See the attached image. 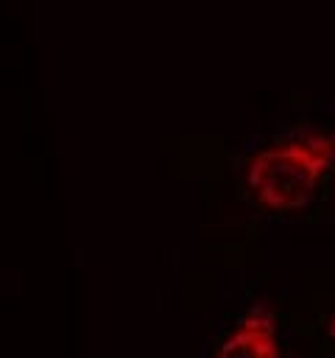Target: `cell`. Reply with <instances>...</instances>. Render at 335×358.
<instances>
[{"label": "cell", "mask_w": 335, "mask_h": 358, "mask_svg": "<svg viewBox=\"0 0 335 358\" xmlns=\"http://www.w3.org/2000/svg\"><path fill=\"white\" fill-rule=\"evenodd\" d=\"M335 157V137L307 134L288 143L262 148L248 162V187L254 196L274 210L304 207L315 190L318 173Z\"/></svg>", "instance_id": "6da1fadb"}, {"label": "cell", "mask_w": 335, "mask_h": 358, "mask_svg": "<svg viewBox=\"0 0 335 358\" xmlns=\"http://www.w3.org/2000/svg\"><path fill=\"white\" fill-rule=\"evenodd\" d=\"M215 358H276L274 322L265 313L246 316L218 347Z\"/></svg>", "instance_id": "7a4b0ae2"}, {"label": "cell", "mask_w": 335, "mask_h": 358, "mask_svg": "<svg viewBox=\"0 0 335 358\" xmlns=\"http://www.w3.org/2000/svg\"><path fill=\"white\" fill-rule=\"evenodd\" d=\"M332 196H335V187H332Z\"/></svg>", "instance_id": "3957f363"}, {"label": "cell", "mask_w": 335, "mask_h": 358, "mask_svg": "<svg viewBox=\"0 0 335 358\" xmlns=\"http://www.w3.org/2000/svg\"><path fill=\"white\" fill-rule=\"evenodd\" d=\"M332 330H335V327H332Z\"/></svg>", "instance_id": "277c9868"}]
</instances>
